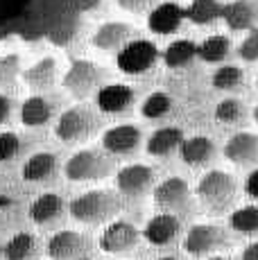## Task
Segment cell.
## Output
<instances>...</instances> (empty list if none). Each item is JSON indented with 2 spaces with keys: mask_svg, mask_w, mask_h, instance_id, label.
<instances>
[{
  "mask_svg": "<svg viewBox=\"0 0 258 260\" xmlns=\"http://www.w3.org/2000/svg\"><path fill=\"white\" fill-rule=\"evenodd\" d=\"M134 27L129 23H104L93 34V46L102 52H120L129 41H134Z\"/></svg>",
  "mask_w": 258,
  "mask_h": 260,
  "instance_id": "cell-20",
  "label": "cell"
},
{
  "mask_svg": "<svg viewBox=\"0 0 258 260\" xmlns=\"http://www.w3.org/2000/svg\"><path fill=\"white\" fill-rule=\"evenodd\" d=\"M14 113V100L7 93H0V124H7Z\"/></svg>",
  "mask_w": 258,
  "mask_h": 260,
  "instance_id": "cell-36",
  "label": "cell"
},
{
  "mask_svg": "<svg viewBox=\"0 0 258 260\" xmlns=\"http://www.w3.org/2000/svg\"><path fill=\"white\" fill-rule=\"evenodd\" d=\"M18 66H21L18 54H5V57H0V93L16 88V79L21 75Z\"/></svg>",
  "mask_w": 258,
  "mask_h": 260,
  "instance_id": "cell-32",
  "label": "cell"
},
{
  "mask_svg": "<svg viewBox=\"0 0 258 260\" xmlns=\"http://www.w3.org/2000/svg\"><path fill=\"white\" fill-rule=\"evenodd\" d=\"M100 129V118L86 104H77L71 107L57 118L54 124V136L66 145H77L88 141L91 136H95V132Z\"/></svg>",
  "mask_w": 258,
  "mask_h": 260,
  "instance_id": "cell-2",
  "label": "cell"
},
{
  "mask_svg": "<svg viewBox=\"0 0 258 260\" xmlns=\"http://www.w3.org/2000/svg\"><path fill=\"white\" fill-rule=\"evenodd\" d=\"M208 260H231V258L229 256H211Z\"/></svg>",
  "mask_w": 258,
  "mask_h": 260,
  "instance_id": "cell-40",
  "label": "cell"
},
{
  "mask_svg": "<svg viewBox=\"0 0 258 260\" xmlns=\"http://www.w3.org/2000/svg\"><path fill=\"white\" fill-rule=\"evenodd\" d=\"M222 7L220 0H192L186 7V18L195 25H211L222 18Z\"/></svg>",
  "mask_w": 258,
  "mask_h": 260,
  "instance_id": "cell-28",
  "label": "cell"
},
{
  "mask_svg": "<svg viewBox=\"0 0 258 260\" xmlns=\"http://www.w3.org/2000/svg\"><path fill=\"white\" fill-rule=\"evenodd\" d=\"M222 21L229 29L236 32H249L256 27L258 21V7L251 0H233L222 7Z\"/></svg>",
  "mask_w": 258,
  "mask_h": 260,
  "instance_id": "cell-22",
  "label": "cell"
},
{
  "mask_svg": "<svg viewBox=\"0 0 258 260\" xmlns=\"http://www.w3.org/2000/svg\"><path fill=\"white\" fill-rule=\"evenodd\" d=\"M238 57L242 61H258V25L247 32V37L238 43Z\"/></svg>",
  "mask_w": 258,
  "mask_h": 260,
  "instance_id": "cell-35",
  "label": "cell"
},
{
  "mask_svg": "<svg viewBox=\"0 0 258 260\" xmlns=\"http://www.w3.org/2000/svg\"><path fill=\"white\" fill-rule=\"evenodd\" d=\"M197 57V43L190 39H177L163 50V63L168 68H183Z\"/></svg>",
  "mask_w": 258,
  "mask_h": 260,
  "instance_id": "cell-27",
  "label": "cell"
},
{
  "mask_svg": "<svg viewBox=\"0 0 258 260\" xmlns=\"http://www.w3.org/2000/svg\"><path fill=\"white\" fill-rule=\"evenodd\" d=\"M251 116H254V122L258 124V104H256V107H254V111H251Z\"/></svg>",
  "mask_w": 258,
  "mask_h": 260,
  "instance_id": "cell-39",
  "label": "cell"
},
{
  "mask_svg": "<svg viewBox=\"0 0 258 260\" xmlns=\"http://www.w3.org/2000/svg\"><path fill=\"white\" fill-rule=\"evenodd\" d=\"M231 52V41L224 34H211L197 43V57L206 63H222Z\"/></svg>",
  "mask_w": 258,
  "mask_h": 260,
  "instance_id": "cell-26",
  "label": "cell"
},
{
  "mask_svg": "<svg viewBox=\"0 0 258 260\" xmlns=\"http://www.w3.org/2000/svg\"><path fill=\"white\" fill-rule=\"evenodd\" d=\"M59 113V100L50 95H29L21 104V122L25 127H46Z\"/></svg>",
  "mask_w": 258,
  "mask_h": 260,
  "instance_id": "cell-14",
  "label": "cell"
},
{
  "mask_svg": "<svg viewBox=\"0 0 258 260\" xmlns=\"http://www.w3.org/2000/svg\"><path fill=\"white\" fill-rule=\"evenodd\" d=\"M242 260H258V240L256 242H251L249 247L242 251Z\"/></svg>",
  "mask_w": 258,
  "mask_h": 260,
  "instance_id": "cell-38",
  "label": "cell"
},
{
  "mask_svg": "<svg viewBox=\"0 0 258 260\" xmlns=\"http://www.w3.org/2000/svg\"><path fill=\"white\" fill-rule=\"evenodd\" d=\"M195 194L208 211H224L236 197V179L224 170H211L197 181Z\"/></svg>",
  "mask_w": 258,
  "mask_h": 260,
  "instance_id": "cell-4",
  "label": "cell"
},
{
  "mask_svg": "<svg viewBox=\"0 0 258 260\" xmlns=\"http://www.w3.org/2000/svg\"><path fill=\"white\" fill-rule=\"evenodd\" d=\"M82 260H93V258H82Z\"/></svg>",
  "mask_w": 258,
  "mask_h": 260,
  "instance_id": "cell-44",
  "label": "cell"
},
{
  "mask_svg": "<svg viewBox=\"0 0 258 260\" xmlns=\"http://www.w3.org/2000/svg\"><path fill=\"white\" fill-rule=\"evenodd\" d=\"M39 258H41V240L29 231L16 233L5 244V260H39Z\"/></svg>",
  "mask_w": 258,
  "mask_h": 260,
  "instance_id": "cell-25",
  "label": "cell"
},
{
  "mask_svg": "<svg viewBox=\"0 0 258 260\" xmlns=\"http://www.w3.org/2000/svg\"><path fill=\"white\" fill-rule=\"evenodd\" d=\"M215 154V143L208 136H190L183 138L181 147H179V156L186 166L190 168H202L206 166L208 161Z\"/></svg>",
  "mask_w": 258,
  "mask_h": 260,
  "instance_id": "cell-23",
  "label": "cell"
},
{
  "mask_svg": "<svg viewBox=\"0 0 258 260\" xmlns=\"http://www.w3.org/2000/svg\"><path fill=\"white\" fill-rule=\"evenodd\" d=\"M104 77H107V73L98 63L86 61V59H77L63 73L61 86H63V91L71 93L75 100H86L91 95H98V91L104 86L102 84Z\"/></svg>",
  "mask_w": 258,
  "mask_h": 260,
  "instance_id": "cell-5",
  "label": "cell"
},
{
  "mask_svg": "<svg viewBox=\"0 0 258 260\" xmlns=\"http://www.w3.org/2000/svg\"><path fill=\"white\" fill-rule=\"evenodd\" d=\"M229 226L236 233H242V236H256L258 233V206L256 204H247V206L236 208L229 215Z\"/></svg>",
  "mask_w": 258,
  "mask_h": 260,
  "instance_id": "cell-29",
  "label": "cell"
},
{
  "mask_svg": "<svg viewBox=\"0 0 258 260\" xmlns=\"http://www.w3.org/2000/svg\"><path fill=\"white\" fill-rule=\"evenodd\" d=\"M158 260H177V258H172V256H163V258H158Z\"/></svg>",
  "mask_w": 258,
  "mask_h": 260,
  "instance_id": "cell-42",
  "label": "cell"
},
{
  "mask_svg": "<svg viewBox=\"0 0 258 260\" xmlns=\"http://www.w3.org/2000/svg\"><path fill=\"white\" fill-rule=\"evenodd\" d=\"M25 149V138L16 132H3L0 134V163H9L18 158Z\"/></svg>",
  "mask_w": 258,
  "mask_h": 260,
  "instance_id": "cell-33",
  "label": "cell"
},
{
  "mask_svg": "<svg viewBox=\"0 0 258 260\" xmlns=\"http://www.w3.org/2000/svg\"><path fill=\"white\" fill-rule=\"evenodd\" d=\"M183 138L186 136H183L179 127H161L145 141V149L150 156H170L172 152H177L181 147Z\"/></svg>",
  "mask_w": 258,
  "mask_h": 260,
  "instance_id": "cell-24",
  "label": "cell"
},
{
  "mask_svg": "<svg viewBox=\"0 0 258 260\" xmlns=\"http://www.w3.org/2000/svg\"><path fill=\"white\" fill-rule=\"evenodd\" d=\"M59 156L52 152H37L23 166V179L29 183H52L59 177Z\"/></svg>",
  "mask_w": 258,
  "mask_h": 260,
  "instance_id": "cell-19",
  "label": "cell"
},
{
  "mask_svg": "<svg viewBox=\"0 0 258 260\" xmlns=\"http://www.w3.org/2000/svg\"><path fill=\"white\" fill-rule=\"evenodd\" d=\"M68 213L79 224H107L120 213V197L113 190H88L68 204Z\"/></svg>",
  "mask_w": 258,
  "mask_h": 260,
  "instance_id": "cell-1",
  "label": "cell"
},
{
  "mask_svg": "<svg viewBox=\"0 0 258 260\" xmlns=\"http://www.w3.org/2000/svg\"><path fill=\"white\" fill-rule=\"evenodd\" d=\"M138 240H141V231H138L132 222L113 219V222H109L107 226H104L98 244H100V249L107 253H127L136 247Z\"/></svg>",
  "mask_w": 258,
  "mask_h": 260,
  "instance_id": "cell-10",
  "label": "cell"
},
{
  "mask_svg": "<svg viewBox=\"0 0 258 260\" xmlns=\"http://www.w3.org/2000/svg\"><path fill=\"white\" fill-rule=\"evenodd\" d=\"M242 188H245L247 197L258 199V168H254V170H251V172L245 177V183H242Z\"/></svg>",
  "mask_w": 258,
  "mask_h": 260,
  "instance_id": "cell-37",
  "label": "cell"
},
{
  "mask_svg": "<svg viewBox=\"0 0 258 260\" xmlns=\"http://www.w3.org/2000/svg\"><path fill=\"white\" fill-rule=\"evenodd\" d=\"M154 170L143 163H132L116 172V188L125 197H143L145 192H150V188L154 186Z\"/></svg>",
  "mask_w": 258,
  "mask_h": 260,
  "instance_id": "cell-11",
  "label": "cell"
},
{
  "mask_svg": "<svg viewBox=\"0 0 258 260\" xmlns=\"http://www.w3.org/2000/svg\"><path fill=\"white\" fill-rule=\"evenodd\" d=\"M224 158L233 166H254L258 163V134L238 132L224 143Z\"/></svg>",
  "mask_w": 258,
  "mask_h": 260,
  "instance_id": "cell-16",
  "label": "cell"
},
{
  "mask_svg": "<svg viewBox=\"0 0 258 260\" xmlns=\"http://www.w3.org/2000/svg\"><path fill=\"white\" fill-rule=\"evenodd\" d=\"M183 21H186V7L177 3H161L147 16V27L154 34L166 37V34H175Z\"/></svg>",
  "mask_w": 258,
  "mask_h": 260,
  "instance_id": "cell-18",
  "label": "cell"
},
{
  "mask_svg": "<svg viewBox=\"0 0 258 260\" xmlns=\"http://www.w3.org/2000/svg\"><path fill=\"white\" fill-rule=\"evenodd\" d=\"M256 86H258V75H256Z\"/></svg>",
  "mask_w": 258,
  "mask_h": 260,
  "instance_id": "cell-43",
  "label": "cell"
},
{
  "mask_svg": "<svg viewBox=\"0 0 258 260\" xmlns=\"http://www.w3.org/2000/svg\"><path fill=\"white\" fill-rule=\"evenodd\" d=\"M113 158L104 149H79L63 166V174L68 181L84 183V181H100L113 172Z\"/></svg>",
  "mask_w": 258,
  "mask_h": 260,
  "instance_id": "cell-3",
  "label": "cell"
},
{
  "mask_svg": "<svg viewBox=\"0 0 258 260\" xmlns=\"http://www.w3.org/2000/svg\"><path fill=\"white\" fill-rule=\"evenodd\" d=\"M3 258H5V244L0 242V260H3Z\"/></svg>",
  "mask_w": 258,
  "mask_h": 260,
  "instance_id": "cell-41",
  "label": "cell"
},
{
  "mask_svg": "<svg viewBox=\"0 0 258 260\" xmlns=\"http://www.w3.org/2000/svg\"><path fill=\"white\" fill-rule=\"evenodd\" d=\"M242 116H245V104L236 98H224L217 102L215 107V120L217 122H224V124H233L238 122Z\"/></svg>",
  "mask_w": 258,
  "mask_h": 260,
  "instance_id": "cell-34",
  "label": "cell"
},
{
  "mask_svg": "<svg viewBox=\"0 0 258 260\" xmlns=\"http://www.w3.org/2000/svg\"><path fill=\"white\" fill-rule=\"evenodd\" d=\"M224 242L227 238L220 226H215V224H195L183 236V251L200 258V256H208V253H215L217 249L224 247Z\"/></svg>",
  "mask_w": 258,
  "mask_h": 260,
  "instance_id": "cell-9",
  "label": "cell"
},
{
  "mask_svg": "<svg viewBox=\"0 0 258 260\" xmlns=\"http://www.w3.org/2000/svg\"><path fill=\"white\" fill-rule=\"evenodd\" d=\"M242 82H245V73L236 63H220V68H215L211 77L215 91H236Z\"/></svg>",
  "mask_w": 258,
  "mask_h": 260,
  "instance_id": "cell-30",
  "label": "cell"
},
{
  "mask_svg": "<svg viewBox=\"0 0 258 260\" xmlns=\"http://www.w3.org/2000/svg\"><path fill=\"white\" fill-rule=\"evenodd\" d=\"M21 77L32 91H37V93L50 91L54 84H57L59 63L54 57H43V59H39L37 63H32L29 68H25V71L21 73Z\"/></svg>",
  "mask_w": 258,
  "mask_h": 260,
  "instance_id": "cell-21",
  "label": "cell"
},
{
  "mask_svg": "<svg viewBox=\"0 0 258 260\" xmlns=\"http://www.w3.org/2000/svg\"><path fill=\"white\" fill-rule=\"evenodd\" d=\"M102 149L109 156H129L143 143V134L134 124H116L102 134Z\"/></svg>",
  "mask_w": 258,
  "mask_h": 260,
  "instance_id": "cell-12",
  "label": "cell"
},
{
  "mask_svg": "<svg viewBox=\"0 0 258 260\" xmlns=\"http://www.w3.org/2000/svg\"><path fill=\"white\" fill-rule=\"evenodd\" d=\"M158 59V48L147 39H134L116 54V66L125 75L147 73Z\"/></svg>",
  "mask_w": 258,
  "mask_h": 260,
  "instance_id": "cell-6",
  "label": "cell"
},
{
  "mask_svg": "<svg viewBox=\"0 0 258 260\" xmlns=\"http://www.w3.org/2000/svg\"><path fill=\"white\" fill-rule=\"evenodd\" d=\"M172 98L168 93H152L143 100L141 104V116L147 120H161L172 111Z\"/></svg>",
  "mask_w": 258,
  "mask_h": 260,
  "instance_id": "cell-31",
  "label": "cell"
},
{
  "mask_svg": "<svg viewBox=\"0 0 258 260\" xmlns=\"http://www.w3.org/2000/svg\"><path fill=\"white\" fill-rule=\"evenodd\" d=\"M152 197H154V206L161 213L177 215L190 204V186L181 177H168L154 188Z\"/></svg>",
  "mask_w": 258,
  "mask_h": 260,
  "instance_id": "cell-8",
  "label": "cell"
},
{
  "mask_svg": "<svg viewBox=\"0 0 258 260\" xmlns=\"http://www.w3.org/2000/svg\"><path fill=\"white\" fill-rule=\"evenodd\" d=\"M93 240L79 231H57L48 240L46 253L50 260H82L88 258Z\"/></svg>",
  "mask_w": 258,
  "mask_h": 260,
  "instance_id": "cell-7",
  "label": "cell"
},
{
  "mask_svg": "<svg viewBox=\"0 0 258 260\" xmlns=\"http://www.w3.org/2000/svg\"><path fill=\"white\" fill-rule=\"evenodd\" d=\"M27 215L37 226H43V229L54 226V224H59L63 219V215H66V202H63V197L57 192H43L29 204Z\"/></svg>",
  "mask_w": 258,
  "mask_h": 260,
  "instance_id": "cell-15",
  "label": "cell"
},
{
  "mask_svg": "<svg viewBox=\"0 0 258 260\" xmlns=\"http://www.w3.org/2000/svg\"><path fill=\"white\" fill-rule=\"evenodd\" d=\"M181 233V219L172 213H156L143 229V238L154 247H168Z\"/></svg>",
  "mask_w": 258,
  "mask_h": 260,
  "instance_id": "cell-17",
  "label": "cell"
},
{
  "mask_svg": "<svg viewBox=\"0 0 258 260\" xmlns=\"http://www.w3.org/2000/svg\"><path fill=\"white\" fill-rule=\"evenodd\" d=\"M134 100H136V93H134V88L127 86V84H104L95 95L98 109H100L102 113H107V116H122V113H129L134 107Z\"/></svg>",
  "mask_w": 258,
  "mask_h": 260,
  "instance_id": "cell-13",
  "label": "cell"
}]
</instances>
